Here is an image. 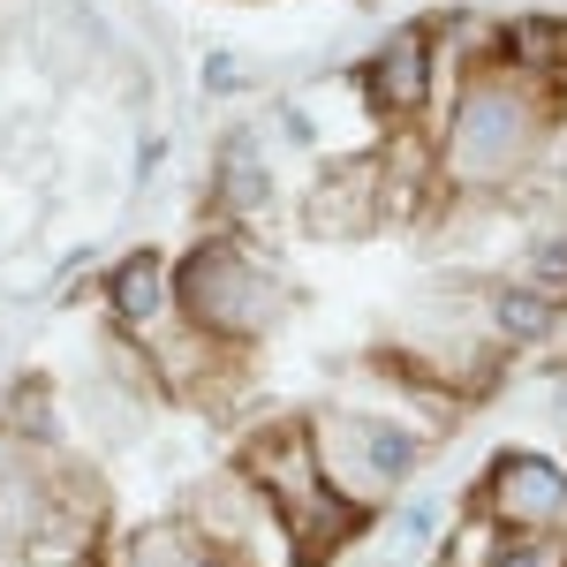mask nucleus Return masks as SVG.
Masks as SVG:
<instances>
[{
  "mask_svg": "<svg viewBox=\"0 0 567 567\" xmlns=\"http://www.w3.org/2000/svg\"><path fill=\"white\" fill-rule=\"evenodd\" d=\"M567 122V91L523 76L515 61H477L446 114L432 122L439 136V182L446 197H515L553 159Z\"/></svg>",
  "mask_w": 567,
  "mask_h": 567,
  "instance_id": "1",
  "label": "nucleus"
},
{
  "mask_svg": "<svg viewBox=\"0 0 567 567\" xmlns=\"http://www.w3.org/2000/svg\"><path fill=\"white\" fill-rule=\"evenodd\" d=\"M106 529V484L69 446L23 439L0 416V560L91 553Z\"/></svg>",
  "mask_w": 567,
  "mask_h": 567,
  "instance_id": "2",
  "label": "nucleus"
},
{
  "mask_svg": "<svg viewBox=\"0 0 567 567\" xmlns=\"http://www.w3.org/2000/svg\"><path fill=\"white\" fill-rule=\"evenodd\" d=\"M296 310V280L250 243V227H205L175 258V318L205 341L250 355Z\"/></svg>",
  "mask_w": 567,
  "mask_h": 567,
  "instance_id": "3",
  "label": "nucleus"
},
{
  "mask_svg": "<svg viewBox=\"0 0 567 567\" xmlns=\"http://www.w3.org/2000/svg\"><path fill=\"white\" fill-rule=\"evenodd\" d=\"M303 424H310V446H318V477L333 484L341 499H355L363 515H386L393 499L416 484L424 454H432V439L416 424L379 416V409H349V401L303 409Z\"/></svg>",
  "mask_w": 567,
  "mask_h": 567,
  "instance_id": "4",
  "label": "nucleus"
},
{
  "mask_svg": "<svg viewBox=\"0 0 567 567\" xmlns=\"http://www.w3.org/2000/svg\"><path fill=\"white\" fill-rule=\"evenodd\" d=\"M355 91L386 130H432L439 122V31L432 23H393L386 39L363 53Z\"/></svg>",
  "mask_w": 567,
  "mask_h": 567,
  "instance_id": "5",
  "label": "nucleus"
},
{
  "mask_svg": "<svg viewBox=\"0 0 567 567\" xmlns=\"http://www.w3.org/2000/svg\"><path fill=\"white\" fill-rule=\"evenodd\" d=\"M470 507L492 515L499 529L560 537V529H567V462H560V454H537V446H499V454L484 462Z\"/></svg>",
  "mask_w": 567,
  "mask_h": 567,
  "instance_id": "6",
  "label": "nucleus"
},
{
  "mask_svg": "<svg viewBox=\"0 0 567 567\" xmlns=\"http://www.w3.org/2000/svg\"><path fill=\"white\" fill-rule=\"evenodd\" d=\"M272 152H265V130H250V122H235V130L219 136L213 152V175H205V213L219 219V227H250V219L272 213Z\"/></svg>",
  "mask_w": 567,
  "mask_h": 567,
  "instance_id": "7",
  "label": "nucleus"
},
{
  "mask_svg": "<svg viewBox=\"0 0 567 567\" xmlns=\"http://www.w3.org/2000/svg\"><path fill=\"white\" fill-rule=\"evenodd\" d=\"M31 45L53 84H84L91 69L114 61V31L91 0H31Z\"/></svg>",
  "mask_w": 567,
  "mask_h": 567,
  "instance_id": "8",
  "label": "nucleus"
},
{
  "mask_svg": "<svg viewBox=\"0 0 567 567\" xmlns=\"http://www.w3.org/2000/svg\"><path fill=\"white\" fill-rule=\"evenodd\" d=\"M182 523L197 529L205 545H219V553H235V560H250V537H280L272 529V507H265V492L243 470H219V477L205 484H189L182 492Z\"/></svg>",
  "mask_w": 567,
  "mask_h": 567,
  "instance_id": "9",
  "label": "nucleus"
},
{
  "mask_svg": "<svg viewBox=\"0 0 567 567\" xmlns=\"http://www.w3.org/2000/svg\"><path fill=\"white\" fill-rule=\"evenodd\" d=\"M272 529H280V545H288L296 567H326L371 529V515H363L355 499H341L333 484H310V492H296L288 507H272Z\"/></svg>",
  "mask_w": 567,
  "mask_h": 567,
  "instance_id": "10",
  "label": "nucleus"
},
{
  "mask_svg": "<svg viewBox=\"0 0 567 567\" xmlns=\"http://www.w3.org/2000/svg\"><path fill=\"white\" fill-rule=\"evenodd\" d=\"M99 296H106V326H114V333L152 341V333L175 318V258H159V250L144 243V250H130V258L106 265Z\"/></svg>",
  "mask_w": 567,
  "mask_h": 567,
  "instance_id": "11",
  "label": "nucleus"
},
{
  "mask_svg": "<svg viewBox=\"0 0 567 567\" xmlns=\"http://www.w3.org/2000/svg\"><path fill=\"white\" fill-rule=\"evenodd\" d=\"M235 470L265 492V507H288L296 492L326 484V477H318V446H310V424H303V416H265L258 432L243 439Z\"/></svg>",
  "mask_w": 567,
  "mask_h": 567,
  "instance_id": "12",
  "label": "nucleus"
},
{
  "mask_svg": "<svg viewBox=\"0 0 567 567\" xmlns=\"http://www.w3.org/2000/svg\"><path fill=\"white\" fill-rule=\"evenodd\" d=\"M310 235H371V227H386V182H379V159H341V167H326L318 189H310Z\"/></svg>",
  "mask_w": 567,
  "mask_h": 567,
  "instance_id": "13",
  "label": "nucleus"
},
{
  "mask_svg": "<svg viewBox=\"0 0 567 567\" xmlns=\"http://www.w3.org/2000/svg\"><path fill=\"white\" fill-rule=\"evenodd\" d=\"M477 303H484V333H492L499 349H537V341H553V333H560V318H567L553 296H537V288H529L523 272H515V280H484Z\"/></svg>",
  "mask_w": 567,
  "mask_h": 567,
  "instance_id": "14",
  "label": "nucleus"
},
{
  "mask_svg": "<svg viewBox=\"0 0 567 567\" xmlns=\"http://www.w3.org/2000/svg\"><path fill=\"white\" fill-rule=\"evenodd\" d=\"M499 61H515L523 76L567 91V16H545V8L499 16Z\"/></svg>",
  "mask_w": 567,
  "mask_h": 567,
  "instance_id": "15",
  "label": "nucleus"
},
{
  "mask_svg": "<svg viewBox=\"0 0 567 567\" xmlns=\"http://www.w3.org/2000/svg\"><path fill=\"white\" fill-rule=\"evenodd\" d=\"M114 567H258V560H235V553L205 545L189 523H144V529L122 537Z\"/></svg>",
  "mask_w": 567,
  "mask_h": 567,
  "instance_id": "16",
  "label": "nucleus"
},
{
  "mask_svg": "<svg viewBox=\"0 0 567 567\" xmlns=\"http://www.w3.org/2000/svg\"><path fill=\"white\" fill-rule=\"evenodd\" d=\"M523 280L567 310V219H545V227L523 243Z\"/></svg>",
  "mask_w": 567,
  "mask_h": 567,
  "instance_id": "17",
  "label": "nucleus"
},
{
  "mask_svg": "<svg viewBox=\"0 0 567 567\" xmlns=\"http://www.w3.org/2000/svg\"><path fill=\"white\" fill-rule=\"evenodd\" d=\"M8 424H16L23 439L69 446V439H61V416H53V386H45V379H16V386H8Z\"/></svg>",
  "mask_w": 567,
  "mask_h": 567,
  "instance_id": "18",
  "label": "nucleus"
},
{
  "mask_svg": "<svg viewBox=\"0 0 567 567\" xmlns=\"http://www.w3.org/2000/svg\"><path fill=\"white\" fill-rule=\"evenodd\" d=\"M393 560H424L439 545V499H409V507H393Z\"/></svg>",
  "mask_w": 567,
  "mask_h": 567,
  "instance_id": "19",
  "label": "nucleus"
},
{
  "mask_svg": "<svg viewBox=\"0 0 567 567\" xmlns=\"http://www.w3.org/2000/svg\"><path fill=\"white\" fill-rule=\"evenodd\" d=\"M492 567H567V537H537V529H499Z\"/></svg>",
  "mask_w": 567,
  "mask_h": 567,
  "instance_id": "20",
  "label": "nucleus"
},
{
  "mask_svg": "<svg viewBox=\"0 0 567 567\" xmlns=\"http://www.w3.org/2000/svg\"><path fill=\"white\" fill-rule=\"evenodd\" d=\"M243 84H250V76H243V61H235L227 45H213V53L197 61V91H205V99H235Z\"/></svg>",
  "mask_w": 567,
  "mask_h": 567,
  "instance_id": "21",
  "label": "nucleus"
},
{
  "mask_svg": "<svg viewBox=\"0 0 567 567\" xmlns=\"http://www.w3.org/2000/svg\"><path fill=\"white\" fill-rule=\"evenodd\" d=\"M159 167H167V136L152 130L144 144H136V182H159Z\"/></svg>",
  "mask_w": 567,
  "mask_h": 567,
  "instance_id": "22",
  "label": "nucleus"
},
{
  "mask_svg": "<svg viewBox=\"0 0 567 567\" xmlns=\"http://www.w3.org/2000/svg\"><path fill=\"white\" fill-rule=\"evenodd\" d=\"M106 567H114V560H106Z\"/></svg>",
  "mask_w": 567,
  "mask_h": 567,
  "instance_id": "23",
  "label": "nucleus"
}]
</instances>
